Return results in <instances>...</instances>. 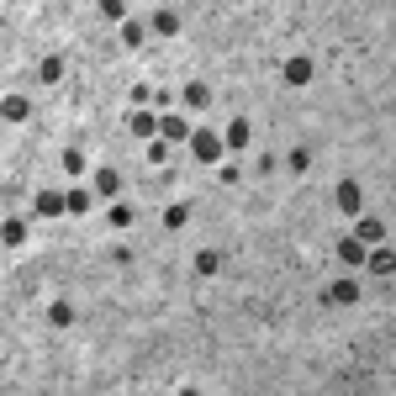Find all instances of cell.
<instances>
[{
	"mask_svg": "<svg viewBox=\"0 0 396 396\" xmlns=\"http://www.w3.org/2000/svg\"><path fill=\"white\" fill-rule=\"evenodd\" d=\"M328 301H338V307H354V301H360V286H354V280H333V286L323 291V307Z\"/></svg>",
	"mask_w": 396,
	"mask_h": 396,
	"instance_id": "3957f363",
	"label": "cell"
},
{
	"mask_svg": "<svg viewBox=\"0 0 396 396\" xmlns=\"http://www.w3.org/2000/svg\"><path fill=\"white\" fill-rule=\"evenodd\" d=\"M365 259H370V270H375V275H391V270H396L391 249H375V254H365Z\"/></svg>",
	"mask_w": 396,
	"mask_h": 396,
	"instance_id": "9a60e30c",
	"label": "cell"
},
{
	"mask_svg": "<svg viewBox=\"0 0 396 396\" xmlns=\"http://www.w3.org/2000/svg\"><path fill=\"white\" fill-rule=\"evenodd\" d=\"M333 201H338V212H349V217H360V212H365V196H360V180H338Z\"/></svg>",
	"mask_w": 396,
	"mask_h": 396,
	"instance_id": "7a4b0ae2",
	"label": "cell"
},
{
	"mask_svg": "<svg viewBox=\"0 0 396 396\" xmlns=\"http://www.w3.org/2000/svg\"><path fill=\"white\" fill-rule=\"evenodd\" d=\"M127 127L138 132V138H148V143L159 138V117H154V111H132V117H127Z\"/></svg>",
	"mask_w": 396,
	"mask_h": 396,
	"instance_id": "8992f818",
	"label": "cell"
},
{
	"mask_svg": "<svg viewBox=\"0 0 396 396\" xmlns=\"http://www.w3.org/2000/svg\"><path fill=\"white\" fill-rule=\"evenodd\" d=\"M0 238H6V243H27V222H16V217H11V222H6V233H0Z\"/></svg>",
	"mask_w": 396,
	"mask_h": 396,
	"instance_id": "7402d4cb",
	"label": "cell"
},
{
	"mask_svg": "<svg viewBox=\"0 0 396 396\" xmlns=\"http://www.w3.org/2000/svg\"><path fill=\"white\" fill-rule=\"evenodd\" d=\"M354 238H360V243H381V238H386V222H381V217H365V212H360V222H354Z\"/></svg>",
	"mask_w": 396,
	"mask_h": 396,
	"instance_id": "5b68a950",
	"label": "cell"
},
{
	"mask_svg": "<svg viewBox=\"0 0 396 396\" xmlns=\"http://www.w3.org/2000/svg\"><path fill=\"white\" fill-rule=\"evenodd\" d=\"M37 80H43V85H59L64 80V59H59V53H48V59L37 64Z\"/></svg>",
	"mask_w": 396,
	"mask_h": 396,
	"instance_id": "30bf717a",
	"label": "cell"
},
{
	"mask_svg": "<svg viewBox=\"0 0 396 396\" xmlns=\"http://www.w3.org/2000/svg\"><path fill=\"white\" fill-rule=\"evenodd\" d=\"M143 37H148V27H138V22H122V43H127V48H143Z\"/></svg>",
	"mask_w": 396,
	"mask_h": 396,
	"instance_id": "ac0fdd59",
	"label": "cell"
},
{
	"mask_svg": "<svg viewBox=\"0 0 396 396\" xmlns=\"http://www.w3.org/2000/svg\"><path fill=\"white\" fill-rule=\"evenodd\" d=\"M185 222H191V206H169L164 212V228H185Z\"/></svg>",
	"mask_w": 396,
	"mask_h": 396,
	"instance_id": "44dd1931",
	"label": "cell"
},
{
	"mask_svg": "<svg viewBox=\"0 0 396 396\" xmlns=\"http://www.w3.org/2000/svg\"><path fill=\"white\" fill-rule=\"evenodd\" d=\"M180 101H185L191 111H206V106H212V90H206V85L196 80V85H185V96H180Z\"/></svg>",
	"mask_w": 396,
	"mask_h": 396,
	"instance_id": "ba28073f",
	"label": "cell"
},
{
	"mask_svg": "<svg viewBox=\"0 0 396 396\" xmlns=\"http://www.w3.org/2000/svg\"><path fill=\"white\" fill-rule=\"evenodd\" d=\"M148 32H159V37H175V32H180V16H175V11H154Z\"/></svg>",
	"mask_w": 396,
	"mask_h": 396,
	"instance_id": "9c48e42d",
	"label": "cell"
},
{
	"mask_svg": "<svg viewBox=\"0 0 396 396\" xmlns=\"http://www.w3.org/2000/svg\"><path fill=\"white\" fill-rule=\"evenodd\" d=\"M191 154L201 159V164H212V159H222V138L206 127H191Z\"/></svg>",
	"mask_w": 396,
	"mask_h": 396,
	"instance_id": "6da1fadb",
	"label": "cell"
},
{
	"mask_svg": "<svg viewBox=\"0 0 396 396\" xmlns=\"http://www.w3.org/2000/svg\"><path fill=\"white\" fill-rule=\"evenodd\" d=\"M64 201H69V212H74V217H85V212H90V201H96V196H90V191H80V185H74V191L64 196Z\"/></svg>",
	"mask_w": 396,
	"mask_h": 396,
	"instance_id": "2e32d148",
	"label": "cell"
},
{
	"mask_svg": "<svg viewBox=\"0 0 396 396\" xmlns=\"http://www.w3.org/2000/svg\"><path fill=\"white\" fill-rule=\"evenodd\" d=\"M106 217H111V228H132V206H111Z\"/></svg>",
	"mask_w": 396,
	"mask_h": 396,
	"instance_id": "cb8c5ba5",
	"label": "cell"
},
{
	"mask_svg": "<svg viewBox=\"0 0 396 396\" xmlns=\"http://www.w3.org/2000/svg\"><path fill=\"white\" fill-rule=\"evenodd\" d=\"M217 264H222V259H217L212 249H201V254H196V275H217Z\"/></svg>",
	"mask_w": 396,
	"mask_h": 396,
	"instance_id": "ffe728a7",
	"label": "cell"
},
{
	"mask_svg": "<svg viewBox=\"0 0 396 396\" xmlns=\"http://www.w3.org/2000/svg\"><path fill=\"white\" fill-rule=\"evenodd\" d=\"M286 164H291V175H301V169L312 164V154H307V148H291V159H286Z\"/></svg>",
	"mask_w": 396,
	"mask_h": 396,
	"instance_id": "603a6c76",
	"label": "cell"
},
{
	"mask_svg": "<svg viewBox=\"0 0 396 396\" xmlns=\"http://www.w3.org/2000/svg\"><path fill=\"white\" fill-rule=\"evenodd\" d=\"M365 254H370V249H365L360 238H344V243H338V259H344V264H365Z\"/></svg>",
	"mask_w": 396,
	"mask_h": 396,
	"instance_id": "7c38bea8",
	"label": "cell"
},
{
	"mask_svg": "<svg viewBox=\"0 0 396 396\" xmlns=\"http://www.w3.org/2000/svg\"><path fill=\"white\" fill-rule=\"evenodd\" d=\"M159 138H164V143H180L185 138V143H191V122L185 117H159Z\"/></svg>",
	"mask_w": 396,
	"mask_h": 396,
	"instance_id": "277c9868",
	"label": "cell"
},
{
	"mask_svg": "<svg viewBox=\"0 0 396 396\" xmlns=\"http://www.w3.org/2000/svg\"><path fill=\"white\" fill-rule=\"evenodd\" d=\"M59 164H64V169H69V175H80V169H85V154H80V148H69V154H64V159H59Z\"/></svg>",
	"mask_w": 396,
	"mask_h": 396,
	"instance_id": "d4e9b609",
	"label": "cell"
},
{
	"mask_svg": "<svg viewBox=\"0 0 396 396\" xmlns=\"http://www.w3.org/2000/svg\"><path fill=\"white\" fill-rule=\"evenodd\" d=\"M0 111H6V122H27V111H32V106H27V96H6V106H0Z\"/></svg>",
	"mask_w": 396,
	"mask_h": 396,
	"instance_id": "5bb4252c",
	"label": "cell"
},
{
	"mask_svg": "<svg viewBox=\"0 0 396 396\" xmlns=\"http://www.w3.org/2000/svg\"><path fill=\"white\" fill-rule=\"evenodd\" d=\"M48 323L53 328H69L74 323V307H69V301H53V307H48Z\"/></svg>",
	"mask_w": 396,
	"mask_h": 396,
	"instance_id": "e0dca14e",
	"label": "cell"
},
{
	"mask_svg": "<svg viewBox=\"0 0 396 396\" xmlns=\"http://www.w3.org/2000/svg\"><path fill=\"white\" fill-rule=\"evenodd\" d=\"M249 138H254V132H249V122L238 117V122L228 127V143H233V148H249Z\"/></svg>",
	"mask_w": 396,
	"mask_h": 396,
	"instance_id": "d6986e66",
	"label": "cell"
},
{
	"mask_svg": "<svg viewBox=\"0 0 396 396\" xmlns=\"http://www.w3.org/2000/svg\"><path fill=\"white\" fill-rule=\"evenodd\" d=\"M122 191V175H117V169H101V175H96V196H117Z\"/></svg>",
	"mask_w": 396,
	"mask_h": 396,
	"instance_id": "4fadbf2b",
	"label": "cell"
},
{
	"mask_svg": "<svg viewBox=\"0 0 396 396\" xmlns=\"http://www.w3.org/2000/svg\"><path fill=\"white\" fill-rule=\"evenodd\" d=\"M64 212H69V201L59 191H37V217H64Z\"/></svg>",
	"mask_w": 396,
	"mask_h": 396,
	"instance_id": "52a82bcc",
	"label": "cell"
},
{
	"mask_svg": "<svg viewBox=\"0 0 396 396\" xmlns=\"http://www.w3.org/2000/svg\"><path fill=\"white\" fill-rule=\"evenodd\" d=\"M312 80V59H291L286 64V85H307Z\"/></svg>",
	"mask_w": 396,
	"mask_h": 396,
	"instance_id": "8fae6325",
	"label": "cell"
}]
</instances>
